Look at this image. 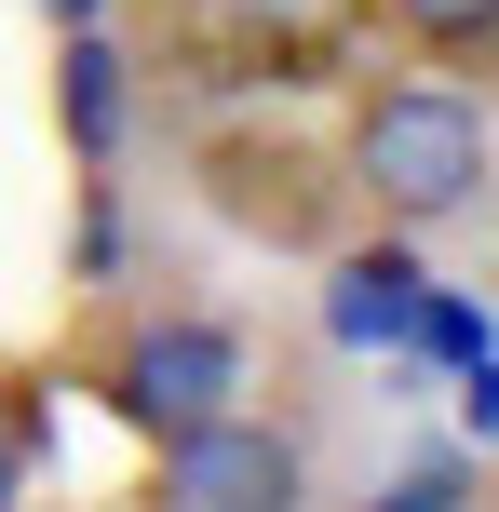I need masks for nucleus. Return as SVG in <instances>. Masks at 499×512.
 I'll return each instance as SVG.
<instances>
[{
	"instance_id": "f257e3e1",
	"label": "nucleus",
	"mask_w": 499,
	"mask_h": 512,
	"mask_svg": "<svg viewBox=\"0 0 499 512\" xmlns=\"http://www.w3.org/2000/svg\"><path fill=\"white\" fill-rule=\"evenodd\" d=\"M486 108L459 95V81H378L365 108H351V189H365L392 230H446V216L486 203Z\"/></svg>"
},
{
	"instance_id": "f03ea898",
	"label": "nucleus",
	"mask_w": 499,
	"mask_h": 512,
	"mask_svg": "<svg viewBox=\"0 0 499 512\" xmlns=\"http://www.w3.org/2000/svg\"><path fill=\"white\" fill-rule=\"evenodd\" d=\"M149 499L162 512H284V499H311V445L257 405H216L149 445Z\"/></svg>"
},
{
	"instance_id": "7ed1b4c3",
	"label": "nucleus",
	"mask_w": 499,
	"mask_h": 512,
	"mask_svg": "<svg viewBox=\"0 0 499 512\" xmlns=\"http://www.w3.org/2000/svg\"><path fill=\"white\" fill-rule=\"evenodd\" d=\"M243 378H257V351H243V324H216V310H149V324L108 351V405L135 418V432H189V418L243 405Z\"/></svg>"
},
{
	"instance_id": "20e7f679",
	"label": "nucleus",
	"mask_w": 499,
	"mask_h": 512,
	"mask_svg": "<svg viewBox=\"0 0 499 512\" xmlns=\"http://www.w3.org/2000/svg\"><path fill=\"white\" fill-rule=\"evenodd\" d=\"M419 297H432V270L405 243H378V256H338L324 324H338V351H405V337H419Z\"/></svg>"
},
{
	"instance_id": "39448f33",
	"label": "nucleus",
	"mask_w": 499,
	"mask_h": 512,
	"mask_svg": "<svg viewBox=\"0 0 499 512\" xmlns=\"http://www.w3.org/2000/svg\"><path fill=\"white\" fill-rule=\"evenodd\" d=\"M54 108H68V149L81 162L122 149V54H108L95 27H68V54H54Z\"/></svg>"
},
{
	"instance_id": "423d86ee",
	"label": "nucleus",
	"mask_w": 499,
	"mask_h": 512,
	"mask_svg": "<svg viewBox=\"0 0 499 512\" xmlns=\"http://www.w3.org/2000/svg\"><path fill=\"white\" fill-rule=\"evenodd\" d=\"M392 14V41L446 54V68H473V54H499V0H378Z\"/></svg>"
},
{
	"instance_id": "0eeeda50",
	"label": "nucleus",
	"mask_w": 499,
	"mask_h": 512,
	"mask_svg": "<svg viewBox=\"0 0 499 512\" xmlns=\"http://www.w3.org/2000/svg\"><path fill=\"white\" fill-rule=\"evenodd\" d=\"M405 351H432V364H473V351H486V310L432 283V297H419V337H405Z\"/></svg>"
},
{
	"instance_id": "6e6552de",
	"label": "nucleus",
	"mask_w": 499,
	"mask_h": 512,
	"mask_svg": "<svg viewBox=\"0 0 499 512\" xmlns=\"http://www.w3.org/2000/svg\"><path fill=\"white\" fill-rule=\"evenodd\" d=\"M459 499H473V459H459V445H432V459L392 472V512H459Z\"/></svg>"
},
{
	"instance_id": "1a4fd4ad",
	"label": "nucleus",
	"mask_w": 499,
	"mask_h": 512,
	"mask_svg": "<svg viewBox=\"0 0 499 512\" xmlns=\"http://www.w3.org/2000/svg\"><path fill=\"white\" fill-rule=\"evenodd\" d=\"M459 445H473V459L499 445V351H473V364H459Z\"/></svg>"
},
{
	"instance_id": "9d476101",
	"label": "nucleus",
	"mask_w": 499,
	"mask_h": 512,
	"mask_svg": "<svg viewBox=\"0 0 499 512\" xmlns=\"http://www.w3.org/2000/svg\"><path fill=\"white\" fill-rule=\"evenodd\" d=\"M14 486H27V432L0 418V499H14Z\"/></svg>"
},
{
	"instance_id": "9b49d317",
	"label": "nucleus",
	"mask_w": 499,
	"mask_h": 512,
	"mask_svg": "<svg viewBox=\"0 0 499 512\" xmlns=\"http://www.w3.org/2000/svg\"><path fill=\"white\" fill-rule=\"evenodd\" d=\"M41 14H54V27H95V14H108V0H41Z\"/></svg>"
}]
</instances>
